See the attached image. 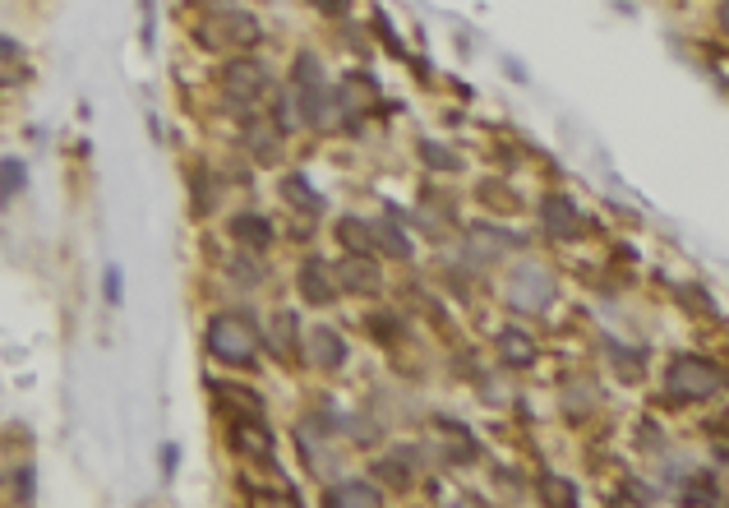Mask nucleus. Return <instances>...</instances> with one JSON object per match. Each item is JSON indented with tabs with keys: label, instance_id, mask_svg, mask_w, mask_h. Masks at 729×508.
<instances>
[{
	"label": "nucleus",
	"instance_id": "20e7f679",
	"mask_svg": "<svg viewBox=\"0 0 729 508\" xmlns=\"http://www.w3.org/2000/svg\"><path fill=\"white\" fill-rule=\"evenodd\" d=\"M222 88H227L231 107L254 111L263 97L273 93V70L259 65V61H250V56H236V61H227V70H222Z\"/></svg>",
	"mask_w": 729,
	"mask_h": 508
},
{
	"label": "nucleus",
	"instance_id": "bb28decb",
	"mask_svg": "<svg viewBox=\"0 0 729 508\" xmlns=\"http://www.w3.org/2000/svg\"><path fill=\"white\" fill-rule=\"evenodd\" d=\"M263 273H268V268H263V264H254V250H250V254H236V259H231V278H236V282H245V287H254V282H263Z\"/></svg>",
	"mask_w": 729,
	"mask_h": 508
},
{
	"label": "nucleus",
	"instance_id": "aec40b11",
	"mask_svg": "<svg viewBox=\"0 0 729 508\" xmlns=\"http://www.w3.org/2000/svg\"><path fill=\"white\" fill-rule=\"evenodd\" d=\"M323 504H383V490L379 485H370V481H342V485H333L328 495H323Z\"/></svg>",
	"mask_w": 729,
	"mask_h": 508
},
{
	"label": "nucleus",
	"instance_id": "a211bd4d",
	"mask_svg": "<svg viewBox=\"0 0 729 508\" xmlns=\"http://www.w3.org/2000/svg\"><path fill=\"white\" fill-rule=\"evenodd\" d=\"M282 199H287L291 208H300L305 218H319L323 213V194H314V185L305 181V176H296V171L282 181Z\"/></svg>",
	"mask_w": 729,
	"mask_h": 508
},
{
	"label": "nucleus",
	"instance_id": "cd10ccee",
	"mask_svg": "<svg viewBox=\"0 0 729 508\" xmlns=\"http://www.w3.org/2000/svg\"><path fill=\"white\" fill-rule=\"evenodd\" d=\"M370 328L379 333V342H393V338H402V324H397L393 315H370Z\"/></svg>",
	"mask_w": 729,
	"mask_h": 508
},
{
	"label": "nucleus",
	"instance_id": "412c9836",
	"mask_svg": "<svg viewBox=\"0 0 729 508\" xmlns=\"http://www.w3.org/2000/svg\"><path fill=\"white\" fill-rule=\"evenodd\" d=\"M499 356H503V365L522 370V365L536 361V342L526 338V333H517V328H503L499 333Z\"/></svg>",
	"mask_w": 729,
	"mask_h": 508
},
{
	"label": "nucleus",
	"instance_id": "9b49d317",
	"mask_svg": "<svg viewBox=\"0 0 729 508\" xmlns=\"http://www.w3.org/2000/svg\"><path fill=\"white\" fill-rule=\"evenodd\" d=\"M374 97H379L374 79H365V74H347V79L337 84L333 102H337V111H347V116H365V111H374Z\"/></svg>",
	"mask_w": 729,
	"mask_h": 508
},
{
	"label": "nucleus",
	"instance_id": "f03ea898",
	"mask_svg": "<svg viewBox=\"0 0 729 508\" xmlns=\"http://www.w3.org/2000/svg\"><path fill=\"white\" fill-rule=\"evenodd\" d=\"M263 347V333L245 310H227L208 324V351H213L222 365H250Z\"/></svg>",
	"mask_w": 729,
	"mask_h": 508
},
{
	"label": "nucleus",
	"instance_id": "423d86ee",
	"mask_svg": "<svg viewBox=\"0 0 729 508\" xmlns=\"http://www.w3.org/2000/svg\"><path fill=\"white\" fill-rule=\"evenodd\" d=\"M199 37H204V47L254 51L263 42V24L254 19V14H245V10H217L213 19L199 28Z\"/></svg>",
	"mask_w": 729,
	"mask_h": 508
},
{
	"label": "nucleus",
	"instance_id": "39448f33",
	"mask_svg": "<svg viewBox=\"0 0 729 508\" xmlns=\"http://www.w3.org/2000/svg\"><path fill=\"white\" fill-rule=\"evenodd\" d=\"M554 296H559V282H554L550 268H540V264H517L513 268V278H508V301H513V310L545 315Z\"/></svg>",
	"mask_w": 729,
	"mask_h": 508
},
{
	"label": "nucleus",
	"instance_id": "473e14b6",
	"mask_svg": "<svg viewBox=\"0 0 729 508\" xmlns=\"http://www.w3.org/2000/svg\"><path fill=\"white\" fill-rule=\"evenodd\" d=\"M19 499H33V472H19Z\"/></svg>",
	"mask_w": 729,
	"mask_h": 508
},
{
	"label": "nucleus",
	"instance_id": "2eb2a0df",
	"mask_svg": "<svg viewBox=\"0 0 729 508\" xmlns=\"http://www.w3.org/2000/svg\"><path fill=\"white\" fill-rule=\"evenodd\" d=\"M231 444H236L240 453H250V458L273 462V435H268L263 421H231Z\"/></svg>",
	"mask_w": 729,
	"mask_h": 508
},
{
	"label": "nucleus",
	"instance_id": "6ab92c4d",
	"mask_svg": "<svg viewBox=\"0 0 729 508\" xmlns=\"http://www.w3.org/2000/svg\"><path fill=\"white\" fill-rule=\"evenodd\" d=\"M370 241L388 259H411V236L402 227H393V222H370Z\"/></svg>",
	"mask_w": 729,
	"mask_h": 508
},
{
	"label": "nucleus",
	"instance_id": "c756f323",
	"mask_svg": "<svg viewBox=\"0 0 729 508\" xmlns=\"http://www.w3.org/2000/svg\"><path fill=\"white\" fill-rule=\"evenodd\" d=\"M374 24H379V33H383V42H388V51H393V56H402V42H397L393 24H388V14H383V10H374Z\"/></svg>",
	"mask_w": 729,
	"mask_h": 508
},
{
	"label": "nucleus",
	"instance_id": "6e6552de",
	"mask_svg": "<svg viewBox=\"0 0 729 508\" xmlns=\"http://www.w3.org/2000/svg\"><path fill=\"white\" fill-rule=\"evenodd\" d=\"M540 227L550 231L554 241H577L582 236V213H577V204L568 199V194H550L545 204H540Z\"/></svg>",
	"mask_w": 729,
	"mask_h": 508
},
{
	"label": "nucleus",
	"instance_id": "c85d7f7f",
	"mask_svg": "<svg viewBox=\"0 0 729 508\" xmlns=\"http://www.w3.org/2000/svg\"><path fill=\"white\" fill-rule=\"evenodd\" d=\"M102 291H107V301L120 305V296H125V278H120V268H107V278H102Z\"/></svg>",
	"mask_w": 729,
	"mask_h": 508
},
{
	"label": "nucleus",
	"instance_id": "ddd939ff",
	"mask_svg": "<svg viewBox=\"0 0 729 508\" xmlns=\"http://www.w3.org/2000/svg\"><path fill=\"white\" fill-rule=\"evenodd\" d=\"M263 342H268V351H273L277 361H296V356H300V319L291 315V310L273 315V324H268Z\"/></svg>",
	"mask_w": 729,
	"mask_h": 508
},
{
	"label": "nucleus",
	"instance_id": "f704fd0d",
	"mask_svg": "<svg viewBox=\"0 0 729 508\" xmlns=\"http://www.w3.org/2000/svg\"><path fill=\"white\" fill-rule=\"evenodd\" d=\"M14 51H19V47H14V42H10V37H0V56H5V61H10V56H14Z\"/></svg>",
	"mask_w": 729,
	"mask_h": 508
},
{
	"label": "nucleus",
	"instance_id": "b1692460",
	"mask_svg": "<svg viewBox=\"0 0 729 508\" xmlns=\"http://www.w3.org/2000/svg\"><path fill=\"white\" fill-rule=\"evenodd\" d=\"M28 185V167L19 158H5L0 162V199H14V194Z\"/></svg>",
	"mask_w": 729,
	"mask_h": 508
},
{
	"label": "nucleus",
	"instance_id": "2f4dec72",
	"mask_svg": "<svg viewBox=\"0 0 729 508\" xmlns=\"http://www.w3.org/2000/svg\"><path fill=\"white\" fill-rule=\"evenodd\" d=\"M314 10H323V14H347L351 10V0H310Z\"/></svg>",
	"mask_w": 729,
	"mask_h": 508
},
{
	"label": "nucleus",
	"instance_id": "f3484780",
	"mask_svg": "<svg viewBox=\"0 0 729 508\" xmlns=\"http://www.w3.org/2000/svg\"><path fill=\"white\" fill-rule=\"evenodd\" d=\"M217 398L227 402V407H236V421H263V398L259 393H250V388H240V384H217Z\"/></svg>",
	"mask_w": 729,
	"mask_h": 508
},
{
	"label": "nucleus",
	"instance_id": "7c9ffc66",
	"mask_svg": "<svg viewBox=\"0 0 729 508\" xmlns=\"http://www.w3.org/2000/svg\"><path fill=\"white\" fill-rule=\"evenodd\" d=\"M194 185H199V199H194V208H199V213H208V208H213V181H208L204 171H199V176H194Z\"/></svg>",
	"mask_w": 729,
	"mask_h": 508
},
{
	"label": "nucleus",
	"instance_id": "0eeeda50",
	"mask_svg": "<svg viewBox=\"0 0 729 508\" xmlns=\"http://www.w3.org/2000/svg\"><path fill=\"white\" fill-rule=\"evenodd\" d=\"M245 153L263 167H277L282 153H287V130L273 121V116H250L245 121Z\"/></svg>",
	"mask_w": 729,
	"mask_h": 508
},
{
	"label": "nucleus",
	"instance_id": "72a5a7b5",
	"mask_svg": "<svg viewBox=\"0 0 729 508\" xmlns=\"http://www.w3.org/2000/svg\"><path fill=\"white\" fill-rule=\"evenodd\" d=\"M162 467H167V472H176V444H167V453H162Z\"/></svg>",
	"mask_w": 729,
	"mask_h": 508
},
{
	"label": "nucleus",
	"instance_id": "a878e982",
	"mask_svg": "<svg viewBox=\"0 0 729 508\" xmlns=\"http://www.w3.org/2000/svg\"><path fill=\"white\" fill-rule=\"evenodd\" d=\"M605 351H610V361H619V379H628V384L642 379V356H628L619 342H605Z\"/></svg>",
	"mask_w": 729,
	"mask_h": 508
},
{
	"label": "nucleus",
	"instance_id": "393cba45",
	"mask_svg": "<svg viewBox=\"0 0 729 508\" xmlns=\"http://www.w3.org/2000/svg\"><path fill=\"white\" fill-rule=\"evenodd\" d=\"M420 153H425V167H434V171H462V158H457L453 148L434 144V139H425V144H420Z\"/></svg>",
	"mask_w": 729,
	"mask_h": 508
},
{
	"label": "nucleus",
	"instance_id": "4be33fe9",
	"mask_svg": "<svg viewBox=\"0 0 729 508\" xmlns=\"http://www.w3.org/2000/svg\"><path fill=\"white\" fill-rule=\"evenodd\" d=\"M374 481L393 485V490H411V481H416V467H411L407 458H397V453H388V458L374 462Z\"/></svg>",
	"mask_w": 729,
	"mask_h": 508
},
{
	"label": "nucleus",
	"instance_id": "f257e3e1",
	"mask_svg": "<svg viewBox=\"0 0 729 508\" xmlns=\"http://www.w3.org/2000/svg\"><path fill=\"white\" fill-rule=\"evenodd\" d=\"M291 107H296V121L305 125H328V111H333V88H328V74L314 51H300L296 65H291Z\"/></svg>",
	"mask_w": 729,
	"mask_h": 508
},
{
	"label": "nucleus",
	"instance_id": "4468645a",
	"mask_svg": "<svg viewBox=\"0 0 729 508\" xmlns=\"http://www.w3.org/2000/svg\"><path fill=\"white\" fill-rule=\"evenodd\" d=\"M503 250H517V236H508V231H499V227H476L467 236L471 264H494Z\"/></svg>",
	"mask_w": 729,
	"mask_h": 508
},
{
	"label": "nucleus",
	"instance_id": "7ed1b4c3",
	"mask_svg": "<svg viewBox=\"0 0 729 508\" xmlns=\"http://www.w3.org/2000/svg\"><path fill=\"white\" fill-rule=\"evenodd\" d=\"M725 388V370L706 356H674L665 370V398L670 402H706Z\"/></svg>",
	"mask_w": 729,
	"mask_h": 508
},
{
	"label": "nucleus",
	"instance_id": "5701e85b",
	"mask_svg": "<svg viewBox=\"0 0 729 508\" xmlns=\"http://www.w3.org/2000/svg\"><path fill=\"white\" fill-rule=\"evenodd\" d=\"M337 241H342L347 254H374L370 222H360V218H337Z\"/></svg>",
	"mask_w": 729,
	"mask_h": 508
},
{
	"label": "nucleus",
	"instance_id": "dca6fc26",
	"mask_svg": "<svg viewBox=\"0 0 729 508\" xmlns=\"http://www.w3.org/2000/svg\"><path fill=\"white\" fill-rule=\"evenodd\" d=\"M231 236H236V245L263 254L268 245H273V222L259 218V213H240V218H231Z\"/></svg>",
	"mask_w": 729,
	"mask_h": 508
},
{
	"label": "nucleus",
	"instance_id": "9d476101",
	"mask_svg": "<svg viewBox=\"0 0 729 508\" xmlns=\"http://www.w3.org/2000/svg\"><path fill=\"white\" fill-rule=\"evenodd\" d=\"M333 282H337V291H356V296H374V291L383 287L379 268L370 264V254H347V259L333 268Z\"/></svg>",
	"mask_w": 729,
	"mask_h": 508
},
{
	"label": "nucleus",
	"instance_id": "f8f14e48",
	"mask_svg": "<svg viewBox=\"0 0 729 508\" xmlns=\"http://www.w3.org/2000/svg\"><path fill=\"white\" fill-rule=\"evenodd\" d=\"M305 356H310V365H319V370H337V365L347 361V342H342L337 328H314L310 338H305Z\"/></svg>",
	"mask_w": 729,
	"mask_h": 508
},
{
	"label": "nucleus",
	"instance_id": "1a4fd4ad",
	"mask_svg": "<svg viewBox=\"0 0 729 508\" xmlns=\"http://www.w3.org/2000/svg\"><path fill=\"white\" fill-rule=\"evenodd\" d=\"M296 287H300V301L305 305H333L337 301V282H333V268L323 264V259H305L296 273Z\"/></svg>",
	"mask_w": 729,
	"mask_h": 508
}]
</instances>
